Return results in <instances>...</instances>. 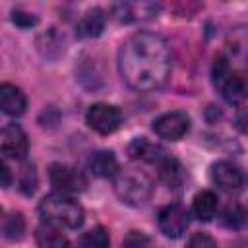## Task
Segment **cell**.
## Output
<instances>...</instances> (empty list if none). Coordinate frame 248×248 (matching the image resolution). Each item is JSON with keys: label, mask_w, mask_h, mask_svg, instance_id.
<instances>
[{"label": "cell", "mask_w": 248, "mask_h": 248, "mask_svg": "<svg viewBox=\"0 0 248 248\" xmlns=\"http://www.w3.org/2000/svg\"><path fill=\"white\" fill-rule=\"evenodd\" d=\"M157 223H159V229L165 236L180 238L188 229V213L184 207H180L176 203L165 205L157 213Z\"/></svg>", "instance_id": "cell-8"}, {"label": "cell", "mask_w": 248, "mask_h": 248, "mask_svg": "<svg viewBox=\"0 0 248 248\" xmlns=\"http://www.w3.org/2000/svg\"><path fill=\"white\" fill-rule=\"evenodd\" d=\"M161 12V6L155 2H120L112 6V16L122 23L153 19Z\"/></svg>", "instance_id": "cell-10"}, {"label": "cell", "mask_w": 248, "mask_h": 248, "mask_svg": "<svg viewBox=\"0 0 248 248\" xmlns=\"http://www.w3.org/2000/svg\"><path fill=\"white\" fill-rule=\"evenodd\" d=\"M0 149H2V155L6 159L21 161L27 155L29 141H27V136L21 130V126H17V124H6L2 128V134H0Z\"/></svg>", "instance_id": "cell-9"}, {"label": "cell", "mask_w": 248, "mask_h": 248, "mask_svg": "<svg viewBox=\"0 0 248 248\" xmlns=\"http://www.w3.org/2000/svg\"><path fill=\"white\" fill-rule=\"evenodd\" d=\"M211 180L223 190H238L244 182V174L234 163L217 161L211 165Z\"/></svg>", "instance_id": "cell-11"}, {"label": "cell", "mask_w": 248, "mask_h": 248, "mask_svg": "<svg viewBox=\"0 0 248 248\" xmlns=\"http://www.w3.org/2000/svg\"><path fill=\"white\" fill-rule=\"evenodd\" d=\"M2 232H4V238L8 240H19L25 232V219L21 213H8L4 217V223H2Z\"/></svg>", "instance_id": "cell-19"}, {"label": "cell", "mask_w": 248, "mask_h": 248, "mask_svg": "<svg viewBox=\"0 0 248 248\" xmlns=\"http://www.w3.org/2000/svg\"><path fill=\"white\" fill-rule=\"evenodd\" d=\"M37 46H39V50H41L45 56H48V58H52V52H50L52 48H56L58 54L64 52V41L58 37V33H56L54 29L46 31L45 35H41L39 41H37Z\"/></svg>", "instance_id": "cell-21"}, {"label": "cell", "mask_w": 248, "mask_h": 248, "mask_svg": "<svg viewBox=\"0 0 248 248\" xmlns=\"http://www.w3.org/2000/svg\"><path fill=\"white\" fill-rule=\"evenodd\" d=\"M149 246H151V238L141 231H130L122 240V248H149Z\"/></svg>", "instance_id": "cell-24"}, {"label": "cell", "mask_w": 248, "mask_h": 248, "mask_svg": "<svg viewBox=\"0 0 248 248\" xmlns=\"http://www.w3.org/2000/svg\"><path fill=\"white\" fill-rule=\"evenodd\" d=\"M246 219H248V211H246Z\"/></svg>", "instance_id": "cell-30"}, {"label": "cell", "mask_w": 248, "mask_h": 248, "mask_svg": "<svg viewBox=\"0 0 248 248\" xmlns=\"http://www.w3.org/2000/svg\"><path fill=\"white\" fill-rule=\"evenodd\" d=\"M105 23H107L105 12L101 8H91L76 23V35L79 39H95V37H99L103 33Z\"/></svg>", "instance_id": "cell-12"}, {"label": "cell", "mask_w": 248, "mask_h": 248, "mask_svg": "<svg viewBox=\"0 0 248 248\" xmlns=\"http://www.w3.org/2000/svg\"><path fill=\"white\" fill-rule=\"evenodd\" d=\"M231 248H248V238H240V240L232 242V246H231Z\"/></svg>", "instance_id": "cell-29"}, {"label": "cell", "mask_w": 248, "mask_h": 248, "mask_svg": "<svg viewBox=\"0 0 248 248\" xmlns=\"http://www.w3.org/2000/svg\"><path fill=\"white\" fill-rule=\"evenodd\" d=\"M48 180L54 186V192L64 194V196H72L78 192H83L87 186V178L81 170L70 167V165H62V163H54L48 169Z\"/></svg>", "instance_id": "cell-5"}, {"label": "cell", "mask_w": 248, "mask_h": 248, "mask_svg": "<svg viewBox=\"0 0 248 248\" xmlns=\"http://www.w3.org/2000/svg\"><path fill=\"white\" fill-rule=\"evenodd\" d=\"M170 50L167 41L149 31L130 35L118 50L122 79L136 91H155L170 76Z\"/></svg>", "instance_id": "cell-1"}, {"label": "cell", "mask_w": 248, "mask_h": 248, "mask_svg": "<svg viewBox=\"0 0 248 248\" xmlns=\"http://www.w3.org/2000/svg\"><path fill=\"white\" fill-rule=\"evenodd\" d=\"M12 21L21 29H29V27H35L39 23V17L31 12H25V10H14L12 12Z\"/></svg>", "instance_id": "cell-25"}, {"label": "cell", "mask_w": 248, "mask_h": 248, "mask_svg": "<svg viewBox=\"0 0 248 248\" xmlns=\"http://www.w3.org/2000/svg\"><path fill=\"white\" fill-rule=\"evenodd\" d=\"M213 83L231 105H240L248 99V76L244 72L232 70L225 56H217L213 62Z\"/></svg>", "instance_id": "cell-4"}, {"label": "cell", "mask_w": 248, "mask_h": 248, "mask_svg": "<svg viewBox=\"0 0 248 248\" xmlns=\"http://www.w3.org/2000/svg\"><path fill=\"white\" fill-rule=\"evenodd\" d=\"M112 188L118 200L126 205H143L153 192V180L138 169H120L112 178Z\"/></svg>", "instance_id": "cell-3"}, {"label": "cell", "mask_w": 248, "mask_h": 248, "mask_svg": "<svg viewBox=\"0 0 248 248\" xmlns=\"http://www.w3.org/2000/svg\"><path fill=\"white\" fill-rule=\"evenodd\" d=\"M85 122L97 134L107 136V134H112L114 130H118V126L122 124V112L114 105L95 103L89 107V110L85 114Z\"/></svg>", "instance_id": "cell-6"}, {"label": "cell", "mask_w": 248, "mask_h": 248, "mask_svg": "<svg viewBox=\"0 0 248 248\" xmlns=\"http://www.w3.org/2000/svg\"><path fill=\"white\" fill-rule=\"evenodd\" d=\"M244 221H246V211L240 205H236V203L234 205H229L225 209V213H223V223L227 227H231V229H238Z\"/></svg>", "instance_id": "cell-23"}, {"label": "cell", "mask_w": 248, "mask_h": 248, "mask_svg": "<svg viewBox=\"0 0 248 248\" xmlns=\"http://www.w3.org/2000/svg\"><path fill=\"white\" fill-rule=\"evenodd\" d=\"M157 167H159V178H161V182H163L165 186H169V188H172V190H178V188L184 184V180H186V170H184V167L180 165L178 159H174V157H170V155H165V157L157 163Z\"/></svg>", "instance_id": "cell-15"}, {"label": "cell", "mask_w": 248, "mask_h": 248, "mask_svg": "<svg viewBox=\"0 0 248 248\" xmlns=\"http://www.w3.org/2000/svg\"><path fill=\"white\" fill-rule=\"evenodd\" d=\"M128 155L136 161H143V163H159L167 153L161 145L149 141L147 138H136L132 140V143L128 145Z\"/></svg>", "instance_id": "cell-16"}, {"label": "cell", "mask_w": 248, "mask_h": 248, "mask_svg": "<svg viewBox=\"0 0 248 248\" xmlns=\"http://www.w3.org/2000/svg\"><path fill=\"white\" fill-rule=\"evenodd\" d=\"M2 186L8 188L10 186V169L6 163H2Z\"/></svg>", "instance_id": "cell-28"}, {"label": "cell", "mask_w": 248, "mask_h": 248, "mask_svg": "<svg viewBox=\"0 0 248 248\" xmlns=\"http://www.w3.org/2000/svg\"><path fill=\"white\" fill-rule=\"evenodd\" d=\"M39 215L43 223H50L56 227H66V229H78L83 223V207L70 196L64 194H48L41 200L39 203Z\"/></svg>", "instance_id": "cell-2"}, {"label": "cell", "mask_w": 248, "mask_h": 248, "mask_svg": "<svg viewBox=\"0 0 248 248\" xmlns=\"http://www.w3.org/2000/svg\"><path fill=\"white\" fill-rule=\"evenodd\" d=\"M19 190L25 194V196H31L35 190H37V170L33 165H25L19 172Z\"/></svg>", "instance_id": "cell-22"}, {"label": "cell", "mask_w": 248, "mask_h": 248, "mask_svg": "<svg viewBox=\"0 0 248 248\" xmlns=\"http://www.w3.org/2000/svg\"><path fill=\"white\" fill-rule=\"evenodd\" d=\"M188 130H190V116L180 110L165 112L153 120V132L163 140L176 141V140L184 138L188 134Z\"/></svg>", "instance_id": "cell-7"}, {"label": "cell", "mask_w": 248, "mask_h": 248, "mask_svg": "<svg viewBox=\"0 0 248 248\" xmlns=\"http://www.w3.org/2000/svg\"><path fill=\"white\" fill-rule=\"evenodd\" d=\"M25 107H27V101H25V95L19 87H16L12 83L0 85V108L4 114L19 116L25 112Z\"/></svg>", "instance_id": "cell-13"}, {"label": "cell", "mask_w": 248, "mask_h": 248, "mask_svg": "<svg viewBox=\"0 0 248 248\" xmlns=\"http://www.w3.org/2000/svg\"><path fill=\"white\" fill-rule=\"evenodd\" d=\"M66 248H70V246H66Z\"/></svg>", "instance_id": "cell-31"}, {"label": "cell", "mask_w": 248, "mask_h": 248, "mask_svg": "<svg viewBox=\"0 0 248 248\" xmlns=\"http://www.w3.org/2000/svg\"><path fill=\"white\" fill-rule=\"evenodd\" d=\"M37 244L41 248H66L68 242H66V236L60 232V229L56 225H50V223H43L37 232Z\"/></svg>", "instance_id": "cell-18"}, {"label": "cell", "mask_w": 248, "mask_h": 248, "mask_svg": "<svg viewBox=\"0 0 248 248\" xmlns=\"http://www.w3.org/2000/svg\"><path fill=\"white\" fill-rule=\"evenodd\" d=\"M192 211L200 221H203V223L211 221L217 213V196L211 190L198 192L192 200Z\"/></svg>", "instance_id": "cell-17"}, {"label": "cell", "mask_w": 248, "mask_h": 248, "mask_svg": "<svg viewBox=\"0 0 248 248\" xmlns=\"http://www.w3.org/2000/svg\"><path fill=\"white\" fill-rule=\"evenodd\" d=\"M186 248H217V242L205 232H196L190 236Z\"/></svg>", "instance_id": "cell-26"}, {"label": "cell", "mask_w": 248, "mask_h": 248, "mask_svg": "<svg viewBox=\"0 0 248 248\" xmlns=\"http://www.w3.org/2000/svg\"><path fill=\"white\" fill-rule=\"evenodd\" d=\"M81 244L83 248H108L110 238L103 227H93L81 236Z\"/></svg>", "instance_id": "cell-20"}, {"label": "cell", "mask_w": 248, "mask_h": 248, "mask_svg": "<svg viewBox=\"0 0 248 248\" xmlns=\"http://www.w3.org/2000/svg\"><path fill=\"white\" fill-rule=\"evenodd\" d=\"M234 126L242 132V134H248V108H240L234 116Z\"/></svg>", "instance_id": "cell-27"}, {"label": "cell", "mask_w": 248, "mask_h": 248, "mask_svg": "<svg viewBox=\"0 0 248 248\" xmlns=\"http://www.w3.org/2000/svg\"><path fill=\"white\" fill-rule=\"evenodd\" d=\"M89 170L99 178H114L118 174L120 167H118V161L112 151L99 149V151H93L89 157Z\"/></svg>", "instance_id": "cell-14"}]
</instances>
